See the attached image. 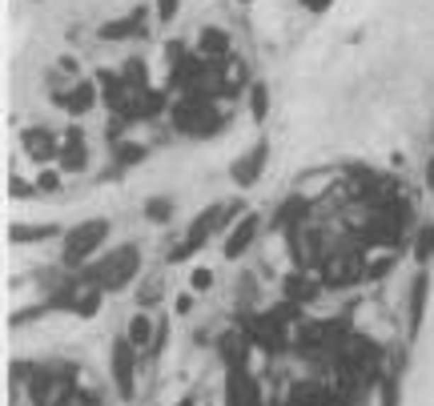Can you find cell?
<instances>
[{
    "label": "cell",
    "mask_w": 434,
    "mask_h": 406,
    "mask_svg": "<svg viewBox=\"0 0 434 406\" xmlns=\"http://www.w3.org/2000/svg\"><path fill=\"white\" fill-rule=\"evenodd\" d=\"M169 121H173L177 133L210 137L225 125V117H222V109L213 105V89H201V93H189V97L177 101L173 109H169Z\"/></svg>",
    "instance_id": "1"
},
{
    "label": "cell",
    "mask_w": 434,
    "mask_h": 406,
    "mask_svg": "<svg viewBox=\"0 0 434 406\" xmlns=\"http://www.w3.org/2000/svg\"><path fill=\"white\" fill-rule=\"evenodd\" d=\"M137 270H141V254H137V246H117L109 258L97 261L81 282L101 286V290H125V286L137 278Z\"/></svg>",
    "instance_id": "2"
},
{
    "label": "cell",
    "mask_w": 434,
    "mask_h": 406,
    "mask_svg": "<svg viewBox=\"0 0 434 406\" xmlns=\"http://www.w3.org/2000/svg\"><path fill=\"white\" fill-rule=\"evenodd\" d=\"M322 278H326L330 290H342V286H354L358 278H366L362 249H334V254L322 261Z\"/></svg>",
    "instance_id": "3"
},
{
    "label": "cell",
    "mask_w": 434,
    "mask_h": 406,
    "mask_svg": "<svg viewBox=\"0 0 434 406\" xmlns=\"http://www.w3.org/2000/svg\"><path fill=\"white\" fill-rule=\"evenodd\" d=\"M105 237H109V222H101V218L69 230V237H64V266H81L97 246H105Z\"/></svg>",
    "instance_id": "4"
},
{
    "label": "cell",
    "mask_w": 434,
    "mask_h": 406,
    "mask_svg": "<svg viewBox=\"0 0 434 406\" xmlns=\"http://www.w3.org/2000/svg\"><path fill=\"white\" fill-rule=\"evenodd\" d=\"M137 346L129 342V338H117L113 342V354H109V366H113V382H117V394L121 398H133V390H137V382H133V374H137Z\"/></svg>",
    "instance_id": "5"
},
{
    "label": "cell",
    "mask_w": 434,
    "mask_h": 406,
    "mask_svg": "<svg viewBox=\"0 0 434 406\" xmlns=\"http://www.w3.org/2000/svg\"><path fill=\"white\" fill-rule=\"evenodd\" d=\"M217 225H222V205H217V210H205V213H198V218H193V225H189L185 242L169 249V261H185L189 254H198V249L205 246V242H210V234H213V230H217Z\"/></svg>",
    "instance_id": "6"
},
{
    "label": "cell",
    "mask_w": 434,
    "mask_h": 406,
    "mask_svg": "<svg viewBox=\"0 0 434 406\" xmlns=\"http://www.w3.org/2000/svg\"><path fill=\"white\" fill-rule=\"evenodd\" d=\"M246 334H249V342H258L261 350H270V354H278V350L285 346L282 322L273 318V314H265V318H249L246 322Z\"/></svg>",
    "instance_id": "7"
},
{
    "label": "cell",
    "mask_w": 434,
    "mask_h": 406,
    "mask_svg": "<svg viewBox=\"0 0 434 406\" xmlns=\"http://www.w3.org/2000/svg\"><path fill=\"white\" fill-rule=\"evenodd\" d=\"M265 157H270V145H265V141H258L246 157L234 161V181L241 185V189H249V185L261 177V169H265Z\"/></svg>",
    "instance_id": "8"
},
{
    "label": "cell",
    "mask_w": 434,
    "mask_h": 406,
    "mask_svg": "<svg viewBox=\"0 0 434 406\" xmlns=\"http://www.w3.org/2000/svg\"><path fill=\"white\" fill-rule=\"evenodd\" d=\"M21 145H25V153L33 161L61 157V145H57V133H52V129H25V133H21Z\"/></svg>",
    "instance_id": "9"
},
{
    "label": "cell",
    "mask_w": 434,
    "mask_h": 406,
    "mask_svg": "<svg viewBox=\"0 0 434 406\" xmlns=\"http://www.w3.org/2000/svg\"><path fill=\"white\" fill-rule=\"evenodd\" d=\"M52 101H57V105H61L64 113L81 117V113L93 109V101H97V89L88 85V81H76V85L69 89V93H61V89H57V93H52Z\"/></svg>",
    "instance_id": "10"
},
{
    "label": "cell",
    "mask_w": 434,
    "mask_h": 406,
    "mask_svg": "<svg viewBox=\"0 0 434 406\" xmlns=\"http://www.w3.org/2000/svg\"><path fill=\"white\" fill-rule=\"evenodd\" d=\"M61 169H69V173H81L85 169V161H88V153H85V133H81V129H69V133H64V145H61Z\"/></svg>",
    "instance_id": "11"
},
{
    "label": "cell",
    "mask_w": 434,
    "mask_h": 406,
    "mask_svg": "<svg viewBox=\"0 0 434 406\" xmlns=\"http://www.w3.org/2000/svg\"><path fill=\"white\" fill-rule=\"evenodd\" d=\"M258 213H246L241 222L234 225V234H229V242H225V258H241V249H249V242L258 237Z\"/></svg>",
    "instance_id": "12"
},
{
    "label": "cell",
    "mask_w": 434,
    "mask_h": 406,
    "mask_svg": "<svg viewBox=\"0 0 434 406\" xmlns=\"http://www.w3.org/2000/svg\"><path fill=\"white\" fill-rule=\"evenodd\" d=\"M57 382H61V374L37 370V374L28 378V398H33V406H52L57 402Z\"/></svg>",
    "instance_id": "13"
},
{
    "label": "cell",
    "mask_w": 434,
    "mask_h": 406,
    "mask_svg": "<svg viewBox=\"0 0 434 406\" xmlns=\"http://www.w3.org/2000/svg\"><path fill=\"white\" fill-rule=\"evenodd\" d=\"M201 57H205L213 69L229 61V37H225L222 28H205V33H201Z\"/></svg>",
    "instance_id": "14"
},
{
    "label": "cell",
    "mask_w": 434,
    "mask_h": 406,
    "mask_svg": "<svg viewBox=\"0 0 434 406\" xmlns=\"http://www.w3.org/2000/svg\"><path fill=\"white\" fill-rule=\"evenodd\" d=\"M306 213H310V201H306V197H285L282 210L273 213V225H278V230H294V225L306 222Z\"/></svg>",
    "instance_id": "15"
},
{
    "label": "cell",
    "mask_w": 434,
    "mask_h": 406,
    "mask_svg": "<svg viewBox=\"0 0 434 406\" xmlns=\"http://www.w3.org/2000/svg\"><path fill=\"white\" fill-rule=\"evenodd\" d=\"M246 354H249V334H225L222 338V358H225V366L229 370H241L246 366Z\"/></svg>",
    "instance_id": "16"
},
{
    "label": "cell",
    "mask_w": 434,
    "mask_h": 406,
    "mask_svg": "<svg viewBox=\"0 0 434 406\" xmlns=\"http://www.w3.org/2000/svg\"><path fill=\"white\" fill-rule=\"evenodd\" d=\"M426 294H430V278L426 274H414V286H410V330L422 326V314H426Z\"/></svg>",
    "instance_id": "17"
},
{
    "label": "cell",
    "mask_w": 434,
    "mask_h": 406,
    "mask_svg": "<svg viewBox=\"0 0 434 406\" xmlns=\"http://www.w3.org/2000/svg\"><path fill=\"white\" fill-rule=\"evenodd\" d=\"M314 294H318V282H314V278H306L302 270H294L290 278H285V302H298V306H306V302H314Z\"/></svg>",
    "instance_id": "18"
},
{
    "label": "cell",
    "mask_w": 434,
    "mask_h": 406,
    "mask_svg": "<svg viewBox=\"0 0 434 406\" xmlns=\"http://www.w3.org/2000/svg\"><path fill=\"white\" fill-rule=\"evenodd\" d=\"M141 9L125 21H113V25H101V40H125V37H141Z\"/></svg>",
    "instance_id": "19"
},
{
    "label": "cell",
    "mask_w": 434,
    "mask_h": 406,
    "mask_svg": "<svg viewBox=\"0 0 434 406\" xmlns=\"http://www.w3.org/2000/svg\"><path fill=\"white\" fill-rule=\"evenodd\" d=\"M8 237H13L16 246H25V242H49V237H57V225H13L8 230Z\"/></svg>",
    "instance_id": "20"
},
{
    "label": "cell",
    "mask_w": 434,
    "mask_h": 406,
    "mask_svg": "<svg viewBox=\"0 0 434 406\" xmlns=\"http://www.w3.org/2000/svg\"><path fill=\"white\" fill-rule=\"evenodd\" d=\"M125 338H129L137 350H145V346L153 350V338H157V330H153V322L145 318V314H137V318L129 322V334H125Z\"/></svg>",
    "instance_id": "21"
},
{
    "label": "cell",
    "mask_w": 434,
    "mask_h": 406,
    "mask_svg": "<svg viewBox=\"0 0 434 406\" xmlns=\"http://www.w3.org/2000/svg\"><path fill=\"white\" fill-rule=\"evenodd\" d=\"M121 77H125V85H129V93H145V89H149V69H145L141 57H133V61L125 64Z\"/></svg>",
    "instance_id": "22"
},
{
    "label": "cell",
    "mask_w": 434,
    "mask_h": 406,
    "mask_svg": "<svg viewBox=\"0 0 434 406\" xmlns=\"http://www.w3.org/2000/svg\"><path fill=\"white\" fill-rule=\"evenodd\" d=\"M430 258H434V225H422L418 237H414V261L426 266Z\"/></svg>",
    "instance_id": "23"
},
{
    "label": "cell",
    "mask_w": 434,
    "mask_h": 406,
    "mask_svg": "<svg viewBox=\"0 0 434 406\" xmlns=\"http://www.w3.org/2000/svg\"><path fill=\"white\" fill-rule=\"evenodd\" d=\"M249 113H253L258 121H265V113H270V89L261 85V81L249 85Z\"/></svg>",
    "instance_id": "24"
},
{
    "label": "cell",
    "mask_w": 434,
    "mask_h": 406,
    "mask_svg": "<svg viewBox=\"0 0 434 406\" xmlns=\"http://www.w3.org/2000/svg\"><path fill=\"white\" fill-rule=\"evenodd\" d=\"M145 153H149V149L137 145V141H117V161H121V165H137V161H145Z\"/></svg>",
    "instance_id": "25"
},
{
    "label": "cell",
    "mask_w": 434,
    "mask_h": 406,
    "mask_svg": "<svg viewBox=\"0 0 434 406\" xmlns=\"http://www.w3.org/2000/svg\"><path fill=\"white\" fill-rule=\"evenodd\" d=\"M145 213H149L153 222H169V213H173V201H169V197H149V201H145Z\"/></svg>",
    "instance_id": "26"
},
{
    "label": "cell",
    "mask_w": 434,
    "mask_h": 406,
    "mask_svg": "<svg viewBox=\"0 0 434 406\" xmlns=\"http://www.w3.org/2000/svg\"><path fill=\"white\" fill-rule=\"evenodd\" d=\"M390 266H394V258H374V261H366V278H382V274H390Z\"/></svg>",
    "instance_id": "27"
},
{
    "label": "cell",
    "mask_w": 434,
    "mask_h": 406,
    "mask_svg": "<svg viewBox=\"0 0 434 406\" xmlns=\"http://www.w3.org/2000/svg\"><path fill=\"white\" fill-rule=\"evenodd\" d=\"M298 314H302L298 302H278V310H273V318H278V322H294Z\"/></svg>",
    "instance_id": "28"
},
{
    "label": "cell",
    "mask_w": 434,
    "mask_h": 406,
    "mask_svg": "<svg viewBox=\"0 0 434 406\" xmlns=\"http://www.w3.org/2000/svg\"><path fill=\"white\" fill-rule=\"evenodd\" d=\"M189 282H193V290H210V286H213V274L201 266V270H193V278H189Z\"/></svg>",
    "instance_id": "29"
},
{
    "label": "cell",
    "mask_w": 434,
    "mask_h": 406,
    "mask_svg": "<svg viewBox=\"0 0 434 406\" xmlns=\"http://www.w3.org/2000/svg\"><path fill=\"white\" fill-rule=\"evenodd\" d=\"M177 4H181V0H157V16H161V21H173Z\"/></svg>",
    "instance_id": "30"
},
{
    "label": "cell",
    "mask_w": 434,
    "mask_h": 406,
    "mask_svg": "<svg viewBox=\"0 0 434 406\" xmlns=\"http://www.w3.org/2000/svg\"><path fill=\"white\" fill-rule=\"evenodd\" d=\"M37 185H40V189H45V193H52V189L61 185V177H57V173H52V169H45V173H40V177H37Z\"/></svg>",
    "instance_id": "31"
},
{
    "label": "cell",
    "mask_w": 434,
    "mask_h": 406,
    "mask_svg": "<svg viewBox=\"0 0 434 406\" xmlns=\"http://www.w3.org/2000/svg\"><path fill=\"white\" fill-rule=\"evenodd\" d=\"M8 193H13V197H28L33 189H28V185L21 181V177H13V185H8Z\"/></svg>",
    "instance_id": "32"
},
{
    "label": "cell",
    "mask_w": 434,
    "mask_h": 406,
    "mask_svg": "<svg viewBox=\"0 0 434 406\" xmlns=\"http://www.w3.org/2000/svg\"><path fill=\"white\" fill-rule=\"evenodd\" d=\"M302 4H306V9H310V13H326V9H330V4H334V0H302Z\"/></svg>",
    "instance_id": "33"
},
{
    "label": "cell",
    "mask_w": 434,
    "mask_h": 406,
    "mask_svg": "<svg viewBox=\"0 0 434 406\" xmlns=\"http://www.w3.org/2000/svg\"><path fill=\"white\" fill-rule=\"evenodd\" d=\"M189 310H193V298L181 294V298H177V314H189Z\"/></svg>",
    "instance_id": "34"
},
{
    "label": "cell",
    "mask_w": 434,
    "mask_h": 406,
    "mask_svg": "<svg viewBox=\"0 0 434 406\" xmlns=\"http://www.w3.org/2000/svg\"><path fill=\"white\" fill-rule=\"evenodd\" d=\"M426 185H430V193H434V157H430V165H426Z\"/></svg>",
    "instance_id": "35"
},
{
    "label": "cell",
    "mask_w": 434,
    "mask_h": 406,
    "mask_svg": "<svg viewBox=\"0 0 434 406\" xmlns=\"http://www.w3.org/2000/svg\"><path fill=\"white\" fill-rule=\"evenodd\" d=\"M177 406H193V398H181V402H177Z\"/></svg>",
    "instance_id": "36"
},
{
    "label": "cell",
    "mask_w": 434,
    "mask_h": 406,
    "mask_svg": "<svg viewBox=\"0 0 434 406\" xmlns=\"http://www.w3.org/2000/svg\"><path fill=\"white\" fill-rule=\"evenodd\" d=\"M241 4H249V0H241Z\"/></svg>",
    "instance_id": "37"
}]
</instances>
